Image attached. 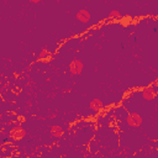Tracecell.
Wrapping results in <instances>:
<instances>
[{
  "instance_id": "obj_1",
  "label": "cell",
  "mask_w": 158,
  "mask_h": 158,
  "mask_svg": "<svg viewBox=\"0 0 158 158\" xmlns=\"http://www.w3.org/2000/svg\"><path fill=\"white\" fill-rule=\"evenodd\" d=\"M142 117L136 114V112H131L126 116V122L128 126H132V127H139L142 125Z\"/></svg>"
},
{
  "instance_id": "obj_2",
  "label": "cell",
  "mask_w": 158,
  "mask_h": 158,
  "mask_svg": "<svg viewBox=\"0 0 158 158\" xmlns=\"http://www.w3.org/2000/svg\"><path fill=\"white\" fill-rule=\"evenodd\" d=\"M83 68H84V65H83V63H81L79 59H73V60L69 63V72H70V74H73V75H79V74H81Z\"/></svg>"
},
{
  "instance_id": "obj_3",
  "label": "cell",
  "mask_w": 158,
  "mask_h": 158,
  "mask_svg": "<svg viewBox=\"0 0 158 158\" xmlns=\"http://www.w3.org/2000/svg\"><path fill=\"white\" fill-rule=\"evenodd\" d=\"M25 135H26V132L21 126H15L10 130V137L14 139H21L25 137Z\"/></svg>"
},
{
  "instance_id": "obj_4",
  "label": "cell",
  "mask_w": 158,
  "mask_h": 158,
  "mask_svg": "<svg viewBox=\"0 0 158 158\" xmlns=\"http://www.w3.org/2000/svg\"><path fill=\"white\" fill-rule=\"evenodd\" d=\"M142 95H143V99L144 100H153L157 95V90L153 88V86H148V88H144L143 91H142Z\"/></svg>"
},
{
  "instance_id": "obj_5",
  "label": "cell",
  "mask_w": 158,
  "mask_h": 158,
  "mask_svg": "<svg viewBox=\"0 0 158 158\" xmlns=\"http://www.w3.org/2000/svg\"><path fill=\"white\" fill-rule=\"evenodd\" d=\"M90 19H91V16H90L89 11H86V10H79V11L77 12V20H79V21L83 22V23L89 22Z\"/></svg>"
},
{
  "instance_id": "obj_6",
  "label": "cell",
  "mask_w": 158,
  "mask_h": 158,
  "mask_svg": "<svg viewBox=\"0 0 158 158\" xmlns=\"http://www.w3.org/2000/svg\"><path fill=\"white\" fill-rule=\"evenodd\" d=\"M89 107H90L91 111L98 112V111H100V110L104 107V102H102L100 99H93V100L90 101V104H89Z\"/></svg>"
},
{
  "instance_id": "obj_7",
  "label": "cell",
  "mask_w": 158,
  "mask_h": 158,
  "mask_svg": "<svg viewBox=\"0 0 158 158\" xmlns=\"http://www.w3.org/2000/svg\"><path fill=\"white\" fill-rule=\"evenodd\" d=\"M49 132H51V136H52V137H54V138H59V137L63 135L64 130H63V127H62V126L53 125V126H51Z\"/></svg>"
},
{
  "instance_id": "obj_8",
  "label": "cell",
  "mask_w": 158,
  "mask_h": 158,
  "mask_svg": "<svg viewBox=\"0 0 158 158\" xmlns=\"http://www.w3.org/2000/svg\"><path fill=\"white\" fill-rule=\"evenodd\" d=\"M109 17H110V19H112V20H118V19H121V15H120V12H118V11L112 10V11L109 14Z\"/></svg>"
},
{
  "instance_id": "obj_9",
  "label": "cell",
  "mask_w": 158,
  "mask_h": 158,
  "mask_svg": "<svg viewBox=\"0 0 158 158\" xmlns=\"http://www.w3.org/2000/svg\"><path fill=\"white\" fill-rule=\"evenodd\" d=\"M49 56H51V53L47 51V49H42V52L40 53V57L38 58H49Z\"/></svg>"
},
{
  "instance_id": "obj_10",
  "label": "cell",
  "mask_w": 158,
  "mask_h": 158,
  "mask_svg": "<svg viewBox=\"0 0 158 158\" xmlns=\"http://www.w3.org/2000/svg\"><path fill=\"white\" fill-rule=\"evenodd\" d=\"M31 1H32V2H38L40 0H31Z\"/></svg>"
}]
</instances>
